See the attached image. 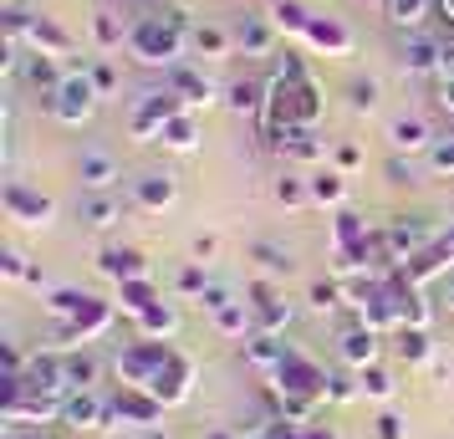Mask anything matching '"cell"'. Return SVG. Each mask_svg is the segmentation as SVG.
I'll list each match as a JSON object with an SVG mask.
<instances>
[{
	"label": "cell",
	"instance_id": "34",
	"mask_svg": "<svg viewBox=\"0 0 454 439\" xmlns=\"http://www.w3.org/2000/svg\"><path fill=\"white\" fill-rule=\"evenodd\" d=\"M230 46H235V36L220 31V26H194V31H189V51H200V57H209V62L230 57Z\"/></svg>",
	"mask_w": 454,
	"mask_h": 439
},
{
	"label": "cell",
	"instance_id": "1",
	"mask_svg": "<svg viewBox=\"0 0 454 439\" xmlns=\"http://www.w3.org/2000/svg\"><path fill=\"white\" fill-rule=\"evenodd\" d=\"M113 378L123 383V388H144L153 394L164 409H179L194 398V383H200V363L179 348V342H168V337H133L123 342L118 353H113Z\"/></svg>",
	"mask_w": 454,
	"mask_h": 439
},
{
	"label": "cell",
	"instance_id": "56",
	"mask_svg": "<svg viewBox=\"0 0 454 439\" xmlns=\"http://www.w3.org/2000/svg\"><path fill=\"white\" fill-rule=\"evenodd\" d=\"M5 5H16V0H5Z\"/></svg>",
	"mask_w": 454,
	"mask_h": 439
},
{
	"label": "cell",
	"instance_id": "37",
	"mask_svg": "<svg viewBox=\"0 0 454 439\" xmlns=\"http://www.w3.org/2000/svg\"><path fill=\"white\" fill-rule=\"evenodd\" d=\"M357 388H363V398H378V404H388V398L398 394V383H393V373L383 368V363L363 368V373H357Z\"/></svg>",
	"mask_w": 454,
	"mask_h": 439
},
{
	"label": "cell",
	"instance_id": "42",
	"mask_svg": "<svg viewBox=\"0 0 454 439\" xmlns=\"http://www.w3.org/2000/svg\"><path fill=\"white\" fill-rule=\"evenodd\" d=\"M378 103H383V82L378 77H357L352 82V113H378Z\"/></svg>",
	"mask_w": 454,
	"mask_h": 439
},
{
	"label": "cell",
	"instance_id": "6",
	"mask_svg": "<svg viewBox=\"0 0 454 439\" xmlns=\"http://www.w3.org/2000/svg\"><path fill=\"white\" fill-rule=\"evenodd\" d=\"M164 404L144 388H113L107 394V429H123V435H148V429H164Z\"/></svg>",
	"mask_w": 454,
	"mask_h": 439
},
{
	"label": "cell",
	"instance_id": "11",
	"mask_svg": "<svg viewBox=\"0 0 454 439\" xmlns=\"http://www.w3.org/2000/svg\"><path fill=\"white\" fill-rule=\"evenodd\" d=\"M439 235H444V231L434 225L429 215H398V220H388V225H383V240H388V251H393V261H398V266H403L409 255H419L424 246H434Z\"/></svg>",
	"mask_w": 454,
	"mask_h": 439
},
{
	"label": "cell",
	"instance_id": "4",
	"mask_svg": "<svg viewBox=\"0 0 454 439\" xmlns=\"http://www.w3.org/2000/svg\"><path fill=\"white\" fill-rule=\"evenodd\" d=\"M266 383H270V394H276V404H281V398L327 404V394H332V373L307 353V348H296V342H286V353H281V363H276V373H270Z\"/></svg>",
	"mask_w": 454,
	"mask_h": 439
},
{
	"label": "cell",
	"instance_id": "21",
	"mask_svg": "<svg viewBox=\"0 0 454 439\" xmlns=\"http://www.w3.org/2000/svg\"><path fill=\"white\" fill-rule=\"evenodd\" d=\"M62 424L67 429H107V398L98 388H82V394L67 398L62 409Z\"/></svg>",
	"mask_w": 454,
	"mask_h": 439
},
{
	"label": "cell",
	"instance_id": "48",
	"mask_svg": "<svg viewBox=\"0 0 454 439\" xmlns=\"http://www.w3.org/2000/svg\"><path fill=\"white\" fill-rule=\"evenodd\" d=\"M332 159H337V169H342V174H352V169H363V148H357V144H342Z\"/></svg>",
	"mask_w": 454,
	"mask_h": 439
},
{
	"label": "cell",
	"instance_id": "5",
	"mask_svg": "<svg viewBox=\"0 0 454 439\" xmlns=\"http://www.w3.org/2000/svg\"><path fill=\"white\" fill-rule=\"evenodd\" d=\"M5 36H16L26 51H36V57H72V36H67L62 26L51 21V16H31V11H16V5H5Z\"/></svg>",
	"mask_w": 454,
	"mask_h": 439
},
{
	"label": "cell",
	"instance_id": "8",
	"mask_svg": "<svg viewBox=\"0 0 454 439\" xmlns=\"http://www.w3.org/2000/svg\"><path fill=\"white\" fill-rule=\"evenodd\" d=\"M113 322H118V302L87 296L82 312L67 317V322H57V333H51V348H92L98 337L113 333Z\"/></svg>",
	"mask_w": 454,
	"mask_h": 439
},
{
	"label": "cell",
	"instance_id": "13",
	"mask_svg": "<svg viewBox=\"0 0 454 439\" xmlns=\"http://www.w3.org/2000/svg\"><path fill=\"white\" fill-rule=\"evenodd\" d=\"M250 312H255V333L286 337V327H291V317H296V307H291V302L276 292V286L255 281V286H250Z\"/></svg>",
	"mask_w": 454,
	"mask_h": 439
},
{
	"label": "cell",
	"instance_id": "26",
	"mask_svg": "<svg viewBox=\"0 0 454 439\" xmlns=\"http://www.w3.org/2000/svg\"><path fill=\"white\" fill-rule=\"evenodd\" d=\"M16 77H26V82L42 92V98H51V92H57V82H62L67 72H62V62H57V57H36V51H26L21 67H16Z\"/></svg>",
	"mask_w": 454,
	"mask_h": 439
},
{
	"label": "cell",
	"instance_id": "55",
	"mask_svg": "<svg viewBox=\"0 0 454 439\" xmlns=\"http://www.w3.org/2000/svg\"><path fill=\"white\" fill-rule=\"evenodd\" d=\"M5 435H11V439H16V429H5ZM36 439H42V435H36Z\"/></svg>",
	"mask_w": 454,
	"mask_h": 439
},
{
	"label": "cell",
	"instance_id": "36",
	"mask_svg": "<svg viewBox=\"0 0 454 439\" xmlns=\"http://www.w3.org/2000/svg\"><path fill=\"white\" fill-rule=\"evenodd\" d=\"M225 103L235 107V113H246V118H261V107H266V82H230Z\"/></svg>",
	"mask_w": 454,
	"mask_h": 439
},
{
	"label": "cell",
	"instance_id": "52",
	"mask_svg": "<svg viewBox=\"0 0 454 439\" xmlns=\"http://www.w3.org/2000/svg\"><path fill=\"white\" fill-rule=\"evenodd\" d=\"M138 439H168L164 429H148V435H138Z\"/></svg>",
	"mask_w": 454,
	"mask_h": 439
},
{
	"label": "cell",
	"instance_id": "54",
	"mask_svg": "<svg viewBox=\"0 0 454 439\" xmlns=\"http://www.w3.org/2000/svg\"><path fill=\"white\" fill-rule=\"evenodd\" d=\"M168 5H179V11H184V5H189V0H168Z\"/></svg>",
	"mask_w": 454,
	"mask_h": 439
},
{
	"label": "cell",
	"instance_id": "23",
	"mask_svg": "<svg viewBox=\"0 0 454 439\" xmlns=\"http://www.w3.org/2000/svg\"><path fill=\"white\" fill-rule=\"evenodd\" d=\"M98 271H103L113 286H123V281H138V276H153L144 255L128 251V246H107V251L98 255Z\"/></svg>",
	"mask_w": 454,
	"mask_h": 439
},
{
	"label": "cell",
	"instance_id": "7",
	"mask_svg": "<svg viewBox=\"0 0 454 439\" xmlns=\"http://www.w3.org/2000/svg\"><path fill=\"white\" fill-rule=\"evenodd\" d=\"M98 103H103V87L92 82V72H67L62 82H57V92L46 98V107H51V118L62 128H82L92 113H98Z\"/></svg>",
	"mask_w": 454,
	"mask_h": 439
},
{
	"label": "cell",
	"instance_id": "9",
	"mask_svg": "<svg viewBox=\"0 0 454 439\" xmlns=\"http://www.w3.org/2000/svg\"><path fill=\"white\" fill-rule=\"evenodd\" d=\"M0 209H5V220H16L26 231H46L57 220V200L42 194V189H31L26 179H5L0 184Z\"/></svg>",
	"mask_w": 454,
	"mask_h": 439
},
{
	"label": "cell",
	"instance_id": "41",
	"mask_svg": "<svg viewBox=\"0 0 454 439\" xmlns=\"http://www.w3.org/2000/svg\"><path fill=\"white\" fill-rule=\"evenodd\" d=\"M276 205L307 209L311 205V184H307V179H291V174H281V179H276Z\"/></svg>",
	"mask_w": 454,
	"mask_h": 439
},
{
	"label": "cell",
	"instance_id": "50",
	"mask_svg": "<svg viewBox=\"0 0 454 439\" xmlns=\"http://www.w3.org/2000/svg\"><path fill=\"white\" fill-rule=\"evenodd\" d=\"M439 107L454 113V77H439Z\"/></svg>",
	"mask_w": 454,
	"mask_h": 439
},
{
	"label": "cell",
	"instance_id": "18",
	"mask_svg": "<svg viewBox=\"0 0 454 439\" xmlns=\"http://www.w3.org/2000/svg\"><path fill=\"white\" fill-rule=\"evenodd\" d=\"M403 72L409 77H439L444 72V36H424V31H409L403 42Z\"/></svg>",
	"mask_w": 454,
	"mask_h": 439
},
{
	"label": "cell",
	"instance_id": "39",
	"mask_svg": "<svg viewBox=\"0 0 454 439\" xmlns=\"http://www.w3.org/2000/svg\"><path fill=\"white\" fill-rule=\"evenodd\" d=\"M250 255L261 261V271H266V276H291V271H296V261H291V251H281V246H270V240H255V246H250Z\"/></svg>",
	"mask_w": 454,
	"mask_h": 439
},
{
	"label": "cell",
	"instance_id": "43",
	"mask_svg": "<svg viewBox=\"0 0 454 439\" xmlns=\"http://www.w3.org/2000/svg\"><path fill=\"white\" fill-rule=\"evenodd\" d=\"M209 281H215V276L205 271V261H200V266H184V271H179V296H205Z\"/></svg>",
	"mask_w": 454,
	"mask_h": 439
},
{
	"label": "cell",
	"instance_id": "46",
	"mask_svg": "<svg viewBox=\"0 0 454 439\" xmlns=\"http://www.w3.org/2000/svg\"><path fill=\"white\" fill-rule=\"evenodd\" d=\"M372 435L378 439H409V424L388 409V414H378V429H372Z\"/></svg>",
	"mask_w": 454,
	"mask_h": 439
},
{
	"label": "cell",
	"instance_id": "29",
	"mask_svg": "<svg viewBox=\"0 0 454 439\" xmlns=\"http://www.w3.org/2000/svg\"><path fill=\"white\" fill-rule=\"evenodd\" d=\"M164 302V292L153 286V276H138V281H123L118 286V312L123 317H144L148 307H159Z\"/></svg>",
	"mask_w": 454,
	"mask_h": 439
},
{
	"label": "cell",
	"instance_id": "12",
	"mask_svg": "<svg viewBox=\"0 0 454 439\" xmlns=\"http://www.w3.org/2000/svg\"><path fill=\"white\" fill-rule=\"evenodd\" d=\"M296 42L311 46V51H322V57H352V51H357V36H352L337 16H307V26H301Z\"/></svg>",
	"mask_w": 454,
	"mask_h": 439
},
{
	"label": "cell",
	"instance_id": "27",
	"mask_svg": "<svg viewBox=\"0 0 454 439\" xmlns=\"http://www.w3.org/2000/svg\"><path fill=\"white\" fill-rule=\"evenodd\" d=\"M87 231H113V225H123V205H118V194H82V205H77Z\"/></svg>",
	"mask_w": 454,
	"mask_h": 439
},
{
	"label": "cell",
	"instance_id": "53",
	"mask_svg": "<svg viewBox=\"0 0 454 439\" xmlns=\"http://www.w3.org/2000/svg\"><path fill=\"white\" fill-rule=\"evenodd\" d=\"M444 240H450V251H454V220H450V225H444Z\"/></svg>",
	"mask_w": 454,
	"mask_h": 439
},
{
	"label": "cell",
	"instance_id": "16",
	"mask_svg": "<svg viewBox=\"0 0 454 439\" xmlns=\"http://www.w3.org/2000/svg\"><path fill=\"white\" fill-rule=\"evenodd\" d=\"M77 179H82L87 194H113V184L123 179V164H118V153H107V148H82Z\"/></svg>",
	"mask_w": 454,
	"mask_h": 439
},
{
	"label": "cell",
	"instance_id": "33",
	"mask_svg": "<svg viewBox=\"0 0 454 439\" xmlns=\"http://www.w3.org/2000/svg\"><path fill=\"white\" fill-rule=\"evenodd\" d=\"M388 138H393V148H398V153H424V148H434L429 123H424V118H393Z\"/></svg>",
	"mask_w": 454,
	"mask_h": 439
},
{
	"label": "cell",
	"instance_id": "35",
	"mask_svg": "<svg viewBox=\"0 0 454 439\" xmlns=\"http://www.w3.org/2000/svg\"><path fill=\"white\" fill-rule=\"evenodd\" d=\"M398 337V357L403 363H434V337H429V327H403V333H393Z\"/></svg>",
	"mask_w": 454,
	"mask_h": 439
},
{
	"label": "cell",
	"instance_id": "45",
	"mask_svg": "<svg viewBox=\"0 0 454 439\" xmlns=\"http://www.w3.org/2000/svg\"><path fill=\"white\" fill-rule=\"evenodd\" d=\"M230 302H240V296H235V286H225V281H209L205 296H200V307H205L209 317L220 312V307H230Z\"/></svg>",
	"mask_w": 454,
	"mask_h": 439
},
{
	"label": "cell",
	"instance_id": "20",
	"mask_svg": "<svg viewBox=\"0 0 454 439\" xmlns=\"http://www.w3.org/2000/svg\"><path fill=\"white\" fill-rule=\"evenodd\" d=\"M398 271L409 276L413 286H429L434 276L454 271V251H450V240H444V235H439V240H434V246H424V251H419V255H409V261H403V266H398Z\"/></svg>",
	"mask_w": 454,
	"mask_h": 439
},
{
	"label": "cell",
	"instance_id": "44",
	"mask_svg": "<svg viewBox=\"0 0 454 439\" xmlns=\"http://www.w3.org/2000/svg\"><path fill=\"white\" fill-rule=\"evenodd\" d=\"M429 169H434V174H450V179H454V133H450V138H434Z\"/></svg>",
	"mask_w": 454,
	"mask_h": 439
},
{
	"label": "cell",
	"instance_id": "10",
	"mask_svg": "<svg viewBox=\"0 0 454 439\" xmlns=\"http://www.w3.org/2000/svg\"><path fill=\"white\" fill-rule=\"evenodd\" d=\"M179 113H184V98H179L174 87L144 92V98L133 103V118H128V133H133V144H159L164 123H168V118H179Z\"/></svg>",
	"mask_w": 454,
	"mask_h": 439
},
{
	"label": "cell",
	"instance_id": "49",
	"mask_svg": "<svg viewBox=\"0 0 454 439\" xmlns=\"http://www.w3.org/2000/svg\"><path fill=\"white\" fill-rule=\"evenodd\" d=\"M388 179H393V184H413V164H403V159H388Z\"/></svg>",
	"mask_w": 454,
	"mask_h": 439
},
{
	"label": "cell",
	"instance_id": "47",
	"mask_svg": "<svg viewBox=\"0 0 454 439\" xmlns=\"http://www.w3.org/2000/svg\"><path fill=\"white\" fill-rule=\"evenodd\" d=\"M87 72H92V82L103 87V98L113 92V87H118V67H113V62H92Z\"/></svg>",
	"mask_w": 454,
	"mask_h": 439
},
{
	"label": "cell",
	"instance_id": "30",
	"mask_svg": "<svg viewBox=\"0 0 454 439\" xmlns=\"http://www.w3.org/2000/svg\"><path fill=\"white\" fill-rule=\"evenodd\" d=\"M307 184H311V205H327V209L348 205V174L342 169H317Z\"/></svg>",
	"mask_w": 454,
	"mask_h": 439
},
{
	"label": "cell",
	"instance_id": "24",
	"mask_svg": "<svg viewBox=\"0 0 454 439\" xmlns=\"http://www.w3.org/2000/svg\"><path fill=\"white\" fill-rule=\"evenodd\" d=\"M200 138H205V128H200V113H194V107H184L179 118H168L164 133H159V144H164L168 153H194Z\"/></svg>",
	"mask_w": 454,
	"mask_h": 439
},
{
	"label": "cell",
	"instance_id": "3",
	"mask_svg": "<svg viewBox=\"0 0 454 439\" xmlns=\"http://www.w3.org/2000/svg\"><path fill=\"white\" fill-rule=\"evenodd\" d=\"M189 16L179 5H168V11H148V16H133L128 21V57L138 67H153V72H168V67L184 62L189 51Z\"/></svg>",
	"mask_w": 454,
	"mask_h": 439
},
{
	"label": "cell",
	"instance_id": "25",
	"mask_svg": "<svg viewBox=\"0 0 454 439\" xmlns=\"http://www.w3.org/2000/svg\"><path fill=\"white\" fill-rule=\"evenodd\" d=\"M209 322H215V333L225 337V342H250V337H255V312H250L246 296H240V302H230V307H220Z\"/></svg>",
	"mask_w": 454,
	"mask_h": 439
},
{
	"label": "cell",
	"instance_id": "15",
	"mask_svg": "<svg viewBox=\"0 0 454 439\" xmlns=\"http://www.w3.org/2000/svg\"><path fill=\"white\" fill-rule=\"evenodd\" d=\"M337 357L348 363L352 373H363V368H372L383 357V333L368 327V322H352L348 333H342V342H337Z\"/></svg>",
	"mask_w": 454,
	"mask_h": 439
},
{
	"label": "cell",
	"instance_id": "38",
	"mask_svg": "<svg viewBox=\"0 0 454 439\" xmlns=\"http://www.w3.org/2000/svg\"><path fill=\"white\" fill-rule=\"evenodd\" d=\"M307 302H311V312H337V307L348 302V281H342V276H337V281H311Z\"/></svg>",
	"mask_w": 454,
	"mask_h": 439
},
{
	"label": "cell",
	"instance_id": "57",
	"mask_svg": "<svg viewBox=\"0 0 454 439\" xmlns=\"http://www.w3.org/2000/svg\"><path fill=\"white\" fill-rule=\"evenodd\" d=\"M378 5H383V0H378Z\"/></svg>",
	"mask_w": 454,
	"mask_h": 439
},
{
	"label": "cell",
	"instance_id": "32",
	"mask_svg": "<svg viewBox=\"0 0 454 439\" xmlns=\"http://www.w3.org/2000/svg\"><path fill=\"white\" fill-rule=\"evenodd\" d=\"M270 42H276V21H270V16H246V26L235 31V46H240L246 57H266Z\"/></svg>",
	"mask_w": 454,
	"mask_h": 439
},
{
	"label": "cell",
	"instance_id": "19",
	"mask_svg": "<svg viewBox=\"0 0 454 439\" xmlns=\"http://www.w3.org/2000/svg\"><path fill=\"white\" fill-rule=\"evenodd\" d=\"M103 378V357L92 348H62V383H67V398L82 394V388H98Z\"/></svg>",
	"mask_w": 454,
	"mask_h": 439
},
{
	"label": "cell",
	"instance_id": "14",
	"mask_svg": "<svg viewBox=\"0 0 454 439\" xmlns=\"http://www.w3.org/2000/svg\"><path fill=\"white\" fill-rule=\"evenodd\" d=\"M164 87H174V92L184 98V107H194V113H200V107H209V103H220V82H215V77H205V72L189 62V57L179 67H168V72H164Z\"/></svg>",
	"mask_w": 454,
	"mask_h": 439
},
{
	"label": "cell",
	"instance_id": "51",
	"mask_svg": "<svg viewBox=\"0 0 454 439\" xmlns=\"http://www.w3.org/2000/svg\"><path fill=\"white\" fill-rule=\"evenodd\" d=\"M311 439H342V435H337L332 424H317V419H311Z\"/></svg>",
	"mask_w": 454,
	"mask_h": 439
},
{
	"label": "cell",
	"instance_id": "31",
	"mask_svg": "<svg viewBox=\"0 0 454 439\" xmlns=\"http://www.w3.org/2000/svg\"><path fill=\"white\" fill-rule=\"evenodd\" d=\"M434 5L439 0H383V16L398 31H424V21L434 16Z\"/></svg>",
	"mask_w": 454,
	"mask_h": 439
},
{
	"label": "cell",
	"instance_id": "22",
	"mask_svg": "<svg viewBox=\"0 0 454 439\" xmlns=\"http://www.w3.org/2000/svg\"><path fill=\"white\" fill-rule=\"evenodd\" d=\"M276 148L286 153L291 164H322V159H327V138H322L317 128H286V133L276 138Z\"/></svg>",
	"mask_w": 454,
	"mask_h": 439
},
{
	"label": "cell",
	"instance_id": "28",
	"mask_svg": "<svg viewBox=\"0 0 454 439\" xmlns=\"http://www.w3.org/2000/svg\"><path fill=\"white\" fill-rule=\"evenodd\" d=\"M133 327H138V337H179V327H184V317H179V307L174 302H159V307H148L144 317H133Z\"/></svg>",
	"mask_w": 454,
	"mask_h": 439
},
{
	"label": "cell",
	"instance_id": "40",
	"mask_svg": "<svg viewBox=\"0 0 454 439\" xmlns=\"http://www.w3.org/2000/svg\"><path fill=\"white\" fill-rule=\"evenodd\" d=\"M92 42L103 46V51H113V46H128V21L107 16V11H98V16H92Z\"/></svg>",
	"mask_w": 454,
	"mask_h": 439
},
{
	"label": "cell",
	"instance_id": "17",
	"mask_svg": "<svg viewBox=\"0 0 454 439\" xmlns=\"http://www.w3.org/2000/svg\"><path fill=\"white\" fill-rule=\"evenodd\" d=\"M174 200H179V179H174L168 169H148V174H138V179H133V205L148 209V215L168 209Z\"/></svg>",
	"mask_w": 454,
	"mask_h": 439
},
{
	"label": "cell",
	"instance_id": "2",
	"mask_svg": "<svg viewBox=\"0 0 454 439\" xmlns=\"http://www.w3.org/2000/svg\"><path fill=\"white\" fill-rule=\"evenodd\" d=\"M327 113V98L307 72V51H286L281 67L266 77V107H261V138H281L286 128H317Z\"/></svg>",
	"mask_w": 454,
	"mask_h": 439
}]
</instances>
